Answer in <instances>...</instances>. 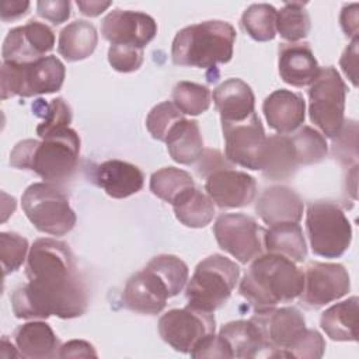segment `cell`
Wrapping results in <instances>:
<instances>
[{"mask_svg":"<svg viewBox=\"0 0 359 359\" xmlns=\"http://www.w3.org/2000/svg\"><path fill=\"white\" fill-rule=\"evenodd\" d=\"M28 283L11 294L17 318H74L86 313L88 293L70 247L56 238H38L28 251Z\"/></svg>","mask_w":359,"mask_h":359,"instance_id":"cell-1","label":"cell"},{"mask_svg":"<svg viewBox=\"0 0 359 359\" xmlns=\"http://www.w3.org/2000/svg\"><path fill=\"white\" fill-rule=\"evenodd\" d=\"M304 272L283 255L266 252L255 257L240 282V294L257 310L276 307L300 296Z\"/></svg>","mask_w":359,"mask_h":359,"instance_id":"cell-2","label":"cell"},{"mask_svg":"<svg viewBox=\"0 0 359 359\" xmlns=\"http://www.w3.org/2000/svg\"><path fill=\"white\" fill-rule=\"evenodd\" d=\"M80 154V137L66 128L42 142L25 139L10 153V164L20 170H31L45 182L59 185L73 177Z\"/></svg>","mask_w":359,"mask_h":359,"instance_id":"cell-3","label":"cell"},{"mask_svg":"<svg viewBox=\"0 0 359 359\" xmlns=\"http://www.w3.org/2000/svg\"><path fill=\"white\" fill-rule=\"evenodd\" d=\"M236 29L220 20L203 21L180 29L172 41L171 57L178 66L215 69L230 62Z\"/></svg>","mask_w":359,"mask_h":359,"instance_id":"cell-4","label":"cell"},{"mask_svg":"<svg viewBox=\"0 0 359 359\" xmlns=\"http://www.w3.org/2000/svg\"><path fill=\"white\" fill-rule=\"evenodd\" d=\"M240 278V268L224 255L213 254L201 261L185 289L188 306L213 313L230 297Z\"/></svg>","mask_w":359,"mask_h":359,"instance_id":"cell-5","label":"cell"},{"mask_svg":"<svg viewBox=\"0 0 359 359\" xmlns=\"http://www.w3.org/2000/svg\"><path fill=\"white\" fill-rule=\"evenodd\" d=\"M21 206L35 229L46 234L65 236L77 220L66 192L56 184L36 182L29 185L21 196Z\"/></svg>","mask_w":359,"mask_h":359,"instance_id":"cell-6","label":"cell"},{"mask_svg":"<svg viewBox=\"0 0 359 359\" xmlns=\"http://www.w3.org/2000/svg\"><path fill=\"white\" fill-rule=\"evenodd\" d=\"M306 229L313 252L324 258L341 257L352 240L351 223L341 206L332 201L309 203Z\"/></svg>","mask_w":359,"mask_h":359,"instance_id":"cell-7","label":"cell"},{"mask_svg":"<svg viewBox=\"0 0 359 359\" xmlns=\"http://www.w3.org/2000/svg\"><path fill=\"white\" fill-rule=\"evenodd\" d=\"M65 74V65L56 56H45L29 65L3 62L1 100L56 93L62 88Z\"/></svg>","mask_w":359,"mask_h":359,"instance_id":"cell-8","label":"cell"},{"mask_svg":"<svg viewBox=\"0 0 359 359\" xmlns=\"http://www.w3.org/2000/svg\"><path fill=\"white\" fill-rule=\"evenodd\" d=\"M346 84L335 67H321L309 88V115L327 136L335 137L344 125Z\"/></svg>","mask_w":359,"mask_h":359,"instance_id":"cell-9","label":"cell"},{"mask_svg":"<svg viewBox=\"0 0 359 359\" xmlns=\"http://www.w3.org/2000/svg\"><path fill=\"white\" fill-rule=\"evenodd\" d=\"M216 321L212 313L189 306L172 309L158 320V332L164 342L182 353H191L206 338L215 334Z\"/></svg>","mask_w":359,"mask_h":359,"instance_id":"cell-10","label":"cell"},{"mask_svg":"<svg viewBox=\"0 0 359 359\" xmlns=\"http://www.w3.org/2000/svg\"><path fill=\"white\" fill-rule=\"evenodd\" d=\"M259 330L264 349L269 356L286 358L287 351L306 331V320L296 307H271L257 310L250 318Z\"/></svg>","mask_w":359,"mask_h":359,"instance_id":"cell-11","label":"cell"},{"mask_svg":"<svg viewBox=\"0 0 359 359\" xmlns=\"http://www.w3.org/2000/svg\"><path fill=\"white\" fill-rule=\"evenodd\" d=\"M213 231L219 247L241 264H247L262 254L264 230L247 215H220L213 226Z\"/></svg>","mask_w":359,"mask_h":359,"instance_id":"cell-12","label":"cell"},{"mask_svg":"<svg viewBox=\"0 0 359 359\" xmlns=\"http://www.w3.org/2000/svg\"><path fill=\"white\" fill-rule=\"evenodd\" d=\"M226 158L250 170H261L265 132L259 116L252 112L238 122H222Z\"/></svg>","mask_w":359,"mask_h":359,"instance_id":"cell-13","label":"cell"},{"mask_svg":"<svg viewBox=\"0 0 359 359\" xmlns=\"http://www.w3.org/2000/svg\"><path fill=\"white\" fill-rule=\"evenodd\" d=\"M349 289L351 280L344 265L310 262L304 272L300 303L307 309H318L341 299Z\"/></svg>","mask_w":359,"mask_h":359,"instance_id":"cell-14","label":"cell"},{"mask_svg":"<svg viewBox=\"0 0 359 359\" xmlns=\"http://www.w3.org/2000/svg\"><path fill=\"white\" fill-rule=\"evenodd\" d=\"M55 45L53 31L43 22L29 20L25 25L8 31L3 42V62L29 65L50 52Z\"/></svg>","mask_w":359,"mask_h":359,"instance_id":"cell-15","label":"cell"},{"mask_svg":"<svg viewBox=\"0 0 359 359\" xmlns=\"http://www.w3.org/2000/svg\"><path fill=\"white\" fill-rule=\"evenodd\" d=\"M168 297H174L168 283L150 265L128 279L122 294L123 304L140 314H158Z\"/></svg>","mask_w":359,"mask_h":359,"instance_id":"cell-16","label":"cell"},{"mask_svg":"<svg viewBox=\"0 0 359 359\" xmlns=\"http://www.w3.org/2000/svg\"><path fill=\"white\" fill-rule=\"evenodd\" d=\"M101 34L111 45H130L143 49L156 36L157 24L146 13L115 8L104 17Z\"/></svg>","mask_w":359,"mask_h":359,"instance_id":"cell-17","label":"cell"},{"mask_svg":"<svg viewBox=\"0 0 359 359\" xmlns=\"http://www.w3.org/2000/svg\"><path fill=\"white\" fill-rule=\"evenodd\" d=\"M205 191L222 209L243 208L255 199L257 182L247 172L223 168L206 177Z\"/></svg>","mask_w":359,"mask_h":359,"instance_id":"cell-18","label":"cell"},{"mask_svg":"<svg viewBox=\"0 0 359 359\" xmlns=\"http://www.w3.org/2000/svg\"><path fill=\"white\" fill-rule=\"evenodd\" d=\"M93 181L111 198L122 199L142 189L144 175L135 164L112 158L94 167Z\"/></svg>","mask_w":359,"mask_h":359,"instance_id":"cell-19","label":"cell"},{"mask_svg":"<svg viewBox=\"0 0 359 359\" xmlns=\"http://www.w3.org/2000/svg\"><path fill=\"white\" fill-rule=\"evenodd\" d=\"M262 111L269 128L275 129L279 135H287L303 125L306 102L297 93L276 90L265 98Z\"/></svg>","mask_w":359,"mask_h":359,"instance_id":"cell-20","label":"cell"},{"mask_svg":"<svg viewBox=\"0 0 359 359\" xmlns=\"http://www.w3.org/2000/svg\"><path fill=\"white\" fill-rule=\"evenodd\" d=\"M303 202L290 188L272 185L266 188L255 203V212L268 226L279 223H299L303 216Z\"/></svg>","mask_w":359,"mask_h":359,"instance_id":"cell-21","label":"cell"},{"mask_svg":"<svg viewBox=\"0 0 359 359\" xmlns=\"http://www.w3.org/2000/svg\"><path fill=\"white\" fill-rule=\"evenodd\" d=\"M278 67L282 80L294 87L311 84L320 70L307 42L280 43Z\"/></svg>","mask_w":359,"mask_h":359,"instance_id":"cell-22","label":"cell"},{"mask_svg":"<svg viewBox=\"0 0 359 359\" xmlns=\"http://www.w3.org/2000/svg\"><path fill=\"white\" fill-rule=\"evenodd\" d=\"M213 102L222 122H238L255 112L254 93L240 79H229L217 86L213 91Z\"/></svg>","mask_w":359,"mask_h":359,"instance_id":"cell-23","label":"cell"},{"mask_svg":"<svg viewBox=\"0 0 359 359\" xmlns=\"http://www.w3.org/2000/svg\"><path fill=\"white\" fill-rule=\"evenodd\" d=\"M14 341L21 356L28 359L56 358L60 349L56 334L43 321H31L17 327Z\"/></svg>","mask_w":359,"mask_h":359,"instance_id":"cell-24","label":"cell"},{"mask_svg":"<svg viewBox=\"0 0 359 359\" xmlns=\"http://www.w3.org/2000/svg\"><path fill=\"white\" fill-rule=\"evenodd\" d=\"M297 165L290 136L273 135L266 137L261 161V171L266 178L273 181L287 180L294 174Z\"/></svg>","mask_w":359,"mask_h":359,"instance_id":"cell-25","label":"cell"},{"mask_svg":"<svg viewBox=\"0 0 359 359\" xmlns=\"http://www.w3.org/2000/svg\"><path fill=\"white\" fill-rule=\"evenodd\" d=\"M219 338L223 341L229 358H255L264 349L261 332L251 320H237L224 324L219 331Z\"/></svg>","mask_w":359,"mask_h":359,"instance_id":"cell-26","label":"cell"},{"mask_svg":"<svg viewBox=\"0 0 359 359\" xmlns=\"http://www.w3.org/2000/svg\"><path fill=\"white\" fill-rule=\"evenodd\" d=\"M171 158L180 164H195L203 156V139L196 121L182 119L168 133L165 139Z\"/></svg>","mask_w":359,"mask_h":359,"instance_id":"cell-27","label":"cell"},{"mask_svg":"<svg viewBox=\"0 0 359 359\" xmlns=\"http://www.w3.org/2000/svg\"><path fill=\"white\" fill-rule=\"evenodd\" d=\"M266 252L283 255L293 262H303L307 257V245L299 223H279L264 230L262 236Z\"/></svg>","mask_w":359,"mask_h":359,"instance_id":"cell-28","label":"cell"},{"mask_svg":"<svg viewBox=\"0 0 359 359\" xmlns=\"http://www.w3.org/2000/svg\"><path fill=\"white\" fill-rule=\"evenodd\" d=\"M98 42L95 27L86 20H76L59 32L57 50L67 62H77L88 57Z\"/></svg>","mask_w":359,"mask_h":359,"instance_id":"cell-29","label":"cell"},{"mask_svg":"<svg viewBox=\"0 0 359 359\" xmlns=\"http://www.w3.org/2000/svg\"><path fill=\"white\" fill-rule=\"evenodd\" d=\"M320 325L334 341H358V297L328 307L321 314Z\"/></svg>","mask_w":359,"mask_h":359,"instance_id":"cell-30","label":"cell"},{"mask_svg":"<svg viewBox=\"0 0 359 359\" xmlns=\"http://www.w3.org/2000/svg\"><path fill=\"white\" fill-rule=\"evenodd\" d=\"M175 217L187 227L201 229L208 226L215 216V203L196 187L185 192L174 205Z\"/></svg>","mask_w":359,"mask_h":359,"instance_id":"cell-31","label":"cell"},{"mask_svg":"<svg viewBox=\"0 0 359 359\" xmlns=\"http://www.w3.org/2000/svg\"><path fill=\"white\" fill-rule=\"evenodd\" d=\"M192 188H195V182L191 174L175 167L160 168L150 177V191L171 205Z\"/></svg>","mask_w":359,"mask_h":359,"instance_id":"cell-32","label":"cell"},{"mask_svg":"<svg viewBox=\"0 0 359 359\" xmlns=\"http://www.w3.org/2000/svg\"><path fill=\"white\" fill-rule=\"evenodd\" d=\"M241 27L258 42L272 41L276 35V8L266 3L251 4L241 15Z\"/></svg>","mask_w":359,"mask_h":359,"instance_id":"cell-33","label":"cell"},{"mask_svg":"<svg viewBox=\"0 0 359 359\" xmlns=\"http://www.w3.org/2000/svg\"><path fill=\"white\" fill-rule=\"evenodd\" d=\"M32 111L35 115L43 118V121L36 126V133L42 139L69 128L72 122V109L60 97L52 100L49 104L39 98L35 101V104H32Z\"/></svg>","mask_w":359,"mask_h":359,"instance_id":"cell-34","label":"cell"},{"mask_svg":"<svg viewBox=\"0 0 359 359\" xmlns=\"http://www.w3.org/2000/svg\"><path fill=\"white\" fill-rule=\"evenodd\" d=\"M304 6L306 3L292 1L276 11V31L283 39L297 42L309 35L311 22Z\"/></svg>","mask_w":359,"mask_h":359,"instance_id":"cell-35","label":"cell"},{"mask_svg":"<svg viewBox=\"0 0 359 359\" xmlns=\"http://www.w3.org/2000/svg\"><path fill=\"white\" fill-rule=\"evenodd\" d=\"M290 139L294 147L297 164H316L328 153L325 137L310 126H302L293 136H290Z\"/></svg>","mask_w":359,"mask_h":359,"instance_id":"cell-36","label":"cell"},{"mask_svg":"<svg viewBox=\"0 0 359 359\" xmlns=\"http://www.w3.org/2000/svg\"><path fill=\"white\" fill-rule=\"evenodd\" d=\"M174 105L187 115H201L210 105V91L206 86L180 81L172 90Z\"/></svg>","mask_w":359,"mask_h":359,"instance_id":"cell-37","label":"cell"},{"mask_svg":"<svg viewBox=\"0 0 359 359\" xmlns=\"http://www.w3.org/2000/svg\"><path fill=\"white\" fill-rule=\"evenodd\" d=\"M182 119H185L184 114L174 105V102L164 101L151 108L146 118V128L154 139L165 142L171 129Z\"/></svg>","mask_w":359,"mask_h":359,"instance_id":"cell-38","label":"cell"},{"mask_svg":"<svg viewBox=\"0 0 359 359\" xmlns=\"http://www.w3.org/2000/svg\"><path fill=\"white\" fill-rule=\"evenodd\" d=\"M27 251V238L17 233H0V259L4 276L17 271L22 265Z\"/></svg>","mask_w":359,"mask_h":359,"instance_id":"cell-39","label":"cell"},{"mask_svg":"<svg viewBox=\"0 0 359 359\" xmlns=\"http://www.w3.org/2000/svg\"><path fill=\"white\" fill-rule=\"evenodd\" d=\"M332 156L344 165L356 164L358 160V123L344 122L339 133L332 137Z\"/></svg>","mask_w":359,"mask_h":359,"instance_id":"cell-40","label":"cell"},{"mask_svg":"<svg viewBox=\"0 0 359 359\" xmlns=\"http://www.w3.org/2000/svg\"><path fill=\"white\" fill-rule=\"evenodd\" d=\"M108 62L116 72H135L143 63V49L130 45L114 43L108 49Z\"/></svg>","mask_w":359,"mask_h":359,"instance_id":"cell-41","label":"cell"},{"mask_svg":"<svg viewBox=\"0 0 359 359\" xmlns=\"http://www.w3.org/2000/svg\"><path fill=\"white\" fill-rule=\"evenodd\" d=\"M325 351V341L316 330L306 328L294 345L287 351L286 358L300 359H318Z\"/></svg>","mask_w":359,"mask_h":359,"instance_id":"cell-42","label":"cell"},{"mask_svg":"<svg viewBox=\"0 0 359 359\" xmlns=\"http://www.w3.org/2000/svg\"><path fill=\"white\" fill-rule=\"evenodd\" d=\"M38 15L59 25L70 17V1L67 0H39L36 3Z\"/></svg>","mask_w":359,"mask_h":359,"instance_id":"cell-43","label":"cell"},{"mask_svg":"<svg viewBox=\"0 0 359 359\" xmlns=\"http://www.w3.org/2000/svg\"><path fill=\"white\" fill-rule=\"evenodd\" d=\"M358 38L352 39L351 45H348V48L344 50L342 56H341V60H339V65L342 67V72L345 73V76L351 80V83L356 87L358 86V76H356V72H358Z\"/></svg>","mask_w":359,"mask_h":359,"instance_id":"cell-44","label":"cell"},{"mask_svg":"<svg viewBox=\"0 0 359 359\" xmlns=\"http://www.w3.org/2000/svg\"><path fill=\"white\" fill-rule=\"evenodd\" d=\"M97 358L94 346L86 341L73 339L60 345L57 358Z\"/></svg>","mask_w":359,"mask_h":359,"instance_id":"cell-45","label":"cell"},{"mask_svg":"<svg viewBox=\"0 0 359 359\" xmlns=\"http://www.w3.org/2000/svg\"><path fill=\"white\" fill-rule=\"evenodd\" d=\"M339 21L346 36H351L352 39L358 38V4L356 3L344 6Z\"/></svg>","mask_w":359,"mask_h":359,"instance_id":"cell-46","label":"cell"},{"mask_svg":"<svg viewBox=\"0 0 359 359\" xmlns=\"http://www.w3.org/2000/svg\"><path fill=\"white\" fill-rule=\"evenodd\" d=\"M29 8V1L22 0H4L1 3V20L3 21H13L24 14H27Z\"/></svg>","mask_w":359,"mask_h":359,"instance_id":"cell-47","label":"cell"},{"mask_svg":"<svg viewBox=\"0 0 359 359\" xmlns=\"http://www.w3.org/2000/svg\"><path fill=\"white\" fill-rule=\"evenodd\" d=\"M112 3L111 1H97V0H90V1H83L77 0V7L80 8L81 14L88 15V17H97L102 11H105Z\"/></svg>","mask_w":359,"mask_h":359,"instance_id":"cell-48","label":"cell"}]
</instances>
